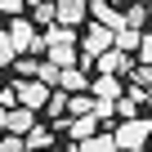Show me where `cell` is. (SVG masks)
<instances>
[{
    "instance_id": "cell-1",
    "label": "cell",
    "mask_w": 152,
    "mask_h": 152,
    "mask_svg": "<svg viewBox=\"0 0 152 152\" xmlns=\"http://www.w3.org/2000/svg\"><path fill=\"white\" fill-rule=\"evenodd\" d=\"M112 139H116V148H121V152L148 148V143H152V121H121Z\"/></svg>"
},
{
    "instance_id": "cell-2",
    "label": "cell",
    "mask_w": 152,
    "mask_h": 152,
    "mask_svg": "<svg viewBox=\"0 0 152 152\" xmlns=\"http://www.w3.org/2000/svg\"><path fill=\"white\" fill-rule=\"evenodd\" d=\"M9 36H14V45H18V49H27V58L45 49V36H36V27H31L27 18H14V27H9Z\"/></svg>"
},
{
    "instance_id": "cell-3",
    "label": "cell",
    "mask_w": 152,
    "mask_h": 152,
    "mask_svg": "<svg viewBox=\"0 0 152 152\" xmlns=\"http://www.w3.org/2000/svg\"><path fill=\"white\" fill-rule=\"evenodd\" d=\"M18 99H23V107L45 112V107H49V99H54V90H49V85H40V81H18Z\"/></svg>"
},
{
    "instance_id": "cell-4",
    "label": "cell",
    "mask_w": 152,
    "mask_h": 152,
    "mask_svg": "<svg viewBox=\"0 0 152 152\" xmlns=\"http://www.w3.org/2000/svg\"><path fill=\"white\" fill-rule=\"evenodd\" d=\"M54 9H58V27H81L90 14V0H54Z\"/></svg>"
},
{
    "instance_id": "cell-5",
    "label": "cell",
    "mask_w": 152,
    "mask_h": 152,
    "mask_svg": "<svg viewBox=\"0 0 152 152\" xmlns=\"http://www.w3.org/2000/svg\"><path fill=\"white\" fill-rule=\"evenodd\" d=\"M90 94H94L99 103H121V99H125V94H121V81H116V76H94Z\"/></svg>"
},
{
    "instance_id": "cell-6",
    "label": "cell",
    "mask_w": 152,
    "mask_h": 152,
    "mask_svg": "<svg viewBox=\"0 0 152 152\" xmlns=\"http://www.w3.org/2000/svg\"><path fill=\"white\" fill-rule=\"evenodd\" d=\"M121 72H134V63H130V54H121V49H112V54H103V58H99V76H121Z\"/></svg>"
},
{
    "instance_id": "cell-7",
    "label": "cell",
    "mask_w": 152,
    "mask_h": 152,
    "mask_svg": "<svg viewBox=\"0 0 152 152\" xmlns=\"http://www.w3.org/2000/svg\"><path fill=\"white\" fill-rule=\"evenodd\" d=\"M67 130H72V139H76V148H81V143H90V139H99V116H81V121H67Z\"/></svg>"
},
{
    "instance_id": "cell-8",
    "label": "cell",
    "mask_w": 152,
    "mask_h": 152,
    "mask_svg": "<svg viewBox=\"0 0 152 152\" xmlns=\"http://www.w3.org/2000/svg\"><path fill=\"white\" fill-rule=\"evenodd\" d=\"M90 85H94V81H85V72H81V67L63 72V81H58V90H63V94H90Z\"/></svg>"
},
{
    "instance_id": "cell-9",
    "label": "cell",
    "mask_w": 152,
    "mask_h": 152,
    "mask_svg": "<svg viewBox=\"0 0 152 152\" xmlns=\"http://www.w3.org/2000/svg\"><path fill=\"white\" fill-rule=\"evenodd\" d=\"M23 54H18V45H14V36L9 31H0V67H14Z\"/></svg>"
},
{
    "instance_id": "cell-10",
    "label": "cell",
    "mask_w": 152,
    "mask_h": 152,
    "mask_svg": "<svg viewBox=\"0 0 152 152\" xmlns=\"http://www.w3.org/2000/svg\"><path fill=\"white\" fill-rule=\"evenodd\" d=\"M139 45H143V31H130V27L116 31V49L121 54H139Z\"/></svg>"
},
{
    "instance_id": "cell-11",
    "label": "cell",
    "mask_w": 152,
    "mask_h": 152,
    "mask_svg": "<svg viewBox=\"0 0 152 152\" xmlns=\"http://www.w3.org/2000/svg\"><path fill=\"white\" fill-rule=\"evenodd\" d=\"M49 143H54V130H49V125H36V130L27 134V148H36V152H49Z\"/></svg>"
},
{
    "instance_id": "cell-12",
    "label": "cell",
    "mask_w": 152,
    "mask_h": 152,
    "mask_svg": "<svg viewBox=\"0 0 152 152\" xmlns=\"http://www.w3.org/2000/svg\"><path fill=\"white\" fill-rule=\"evenodd\" d=\"M76 152H121V148H116V139H112V134H99V139H90V143H81Z\"/></svg>"
},
{
    "instance_id": "cell-13",
    "label": "cell",
    "mask_w": 152,
    "mask_h": 152,
    "mask_svg": "<svg viewBox=\"0 0 152 152\" xmlns=\"http://www.w3.org/2000/svg\"><path fill=\"white\" fill-rule=\"evenodd\" d=\"M14 107H23L18 85H0V112H14Z\"/></svg>"
},
{
    "instance_id": "cell-14",
    "label": "cell",
    "mask_w": 152,
    "mask_h": 152,
    "mask_svg": "<svg viewBox=\"0 0 152 152\" xmlns=\"http://www.w3.org/2000/svg\"><path fill=\"white\" fill-rule=\"evenodd\" d=\"M143 23H148V9H143V5H130V9H125V27H130V31H143Z\"/></svg>"
},
{
    "instance_id": "cell-15",
    "label": "cell",
    "mask_w": 152,
    "mask_h": 152,
    "mask_svg": "<svg viewBox=\"0 0 152 152\" xmlns=\"http://www.w3.org/2000/svg\"><path fill=\"white\" fill-rule=\"evenodd\" d=\"M67 103H72V99H67L63 90H54V99H49V107H45V116H63V112H67Z\"/></svg>"
},
{
    "instance_id": "cell-16",
    "label": "cell",
    "mask_w": 152,
    "mask_h": 152,
    "mask_svg": "<svg viewBox=\"0 0 152 152\" xmlns=\"http://www.w3.org/2000/svg\"><path fill=\"white\" fill-rule=\"evenodd\" d=\"M130 76H134V85H143V90L152 94V67H134Z\"/></svg>"
},
{
    "instance_id": "cell-17",
    "label": "cell",
    "mask_w": 152,
    "mask_h": 152,
    "mask_svg": "<svg viewBox=\"0 0 152 152\" xmlns=\"http://www.w3.org/2000/svg\"><path fill=\"white\" fill-rule=\"evenodd\" d=\"M0 152H27V143L18 134H5V139H0Z\"/></svg>"
},
{
    "instance_id": "cell-18",
    "label": "cell",
    "mask_w": 152,
    "mask_h": 152,
    "mask_svg": "<svg viewBox=\"0 0 152 152\" xmlns=\"http://www.w3.org/2000/svg\"><path fill=\"white\" fill-rule=\"evenodd\" d=\"M23 9H27L23 0H5V5H0V14H9V18H23Z\"/></svg>"
},
{
    "instance_id": "cell-19",
    "label": "cell",
    "mask_w": 152,
    "mask_h": 152,
    "mask_svg": "<svg viewBox=\"0 0 152 152\" xmlns=\"http://www.w3.org/2000/svg\"><path fill=\"white\" fill-rule=\"evenodd\" d=\"M139 58H143V67H152V36H143V45H139Z\"/></svg>"
},
{
    "instance_id": "cell-20",
    "label": "cell",
    "mask_w": 152,
    "mask_h": 152,
    "mask_svg": "<svg viewBox=\"0 0 152 152\" xmlns=\"http://www.w3.org/2000/svg\"><path fill=\"white\" fill-rule=\"evenodd\" d=\"M23 5H31V9H40V5H49V0H23Z\"/></svg>"
},
{
    "instance_id": "cell-21",
    "label": "cell",
    "mask_w": 152,
    "mask_h": 152,
    "mask_svg": "<svg viewBox=\"0 0 152 152\" xmlns=\"http://www.w3.org/2000/svg\"><path fill=\"white\" fill-rule=\"evenodd\" d=\"M130 5H143V9H152V0H130Z\"/></svg>"
},
{
    "instance_id": "cell-22",
    "label": "cell",
    "mask_w": 152,
    "mask_h": 152,
    "mask_svg": "<svg viewBox=\"0 0 152 152\" xmlns=\"http://www.w3.org/2000/svg\"><path fill=\"white\" fill-rule=\"evenodd\" d=\"M103 5H107V0H90V9H103Z\"/></svg>"
},
{
    "instance_id": "cell-23",
    "label": "cell",
    "mask_w": 152,
    "mask_h": 152,
    "mask_svg": "<svg viewBox=\"0 0 152 152\" xmlns=\"http://www.w3.org/2000/svg\"><path fill=\"white\" fill-rule=\"evenodd\" d=\"M134 152H148V148H134Z\"/></svg>"
},
{
    "instance_id": "cell-24",
    "label": "cell",
    "mask_w": 152,
    "mask_h": 152,
    "mask_svg": "<svg viewBox=\"0 0 152 152\" xmlns=\"http://www.w3.org/2000/svg\"><path fill=\"white\" fill-rule=\"evenodd\" d=\"M148 18H152V9H148Z\"/></svg>"
},
{
    "instance_id": "cell-25",
    "label": "cell",
    "mask_w": 152,
    "mask_h": 152,
    "mask_svg": "<svg viewBox=\"0 0 152 152\" xmlns=\"http://www.w3.org/2000/svg\"><path fill=\"white\" fill-rule=\"evenodd\" d=\"M27 152H36V148H27Z\"/></svg>"
},
{
    "instance_id": "cell-26",
    "label": "cell",
    "mask_w": 152,
    "mask_h": 152,
    "mask_svg": "<svg viewBox=\"0 0 152 152\" xmlns=\"http://www.w3.org/2000/svg\"><path fill=\"white\" fill-rule=\"evenodd\" d=\"M148 152H152V143H148Z\"/></svg>"
},
{
    "instance_id": "cell-27",
    "label": "cell",
    "mask_w": 152,
    "mask_h": 152,
    "mask_svg": "<svg viewBox=\"0 0 152 152\" xmlns=\"http://www.w3.org/2000/svg\"><path fill=\"white\" fill-rule=\"evenodd\" d=\"M0 5H5V0H0Z\"/></svg>"
},
{
    "instance_id": "cell-28",
    "label": "cell",
    "mask_w": 152,
    "mask_h": 152,
    "mask_svg": "<svg viewBox=\"0 0 152 152\" xmlns=\"http://www.w3.org/2000/svg\"><path fill=\"white\" fill-rule=\"evenodd\" d=\"M0 18H5V14H0Z\"/></svg>"
}]
</instances>
